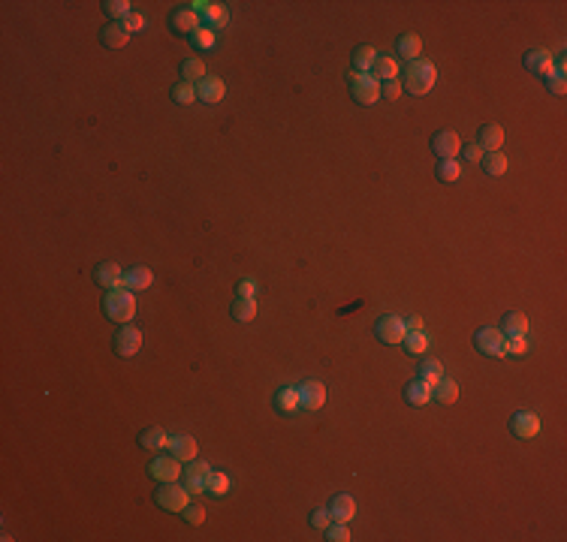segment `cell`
Listing matches in <instances>:
<instances>
[{"instance_id":"obj_10","label":"cell","mask_w":567,"mask_h":542,"mask_svg":"<svg viewBox=\"0 0 567 542\" xmlns=\"http://www.w3.org/2000/svg\"><path fill=\"white\" fill-rule=\"evenodd\" d=\"M208 479H211V467L208 464H202V461H187V482L184 488L191 494H202V491H208Z\"/></svg>"},{"instance_id":"obj_8","label":"cell","mask_w":567,"mask_h":542,"mask_svg":"<svg viewBox=\"0 0 567 542\" xmlns=\"http://www.w3.org/2000/svg\"><path fill=\"white\" fill-rule=\"evenodd\" d=\"M148 473L157 479V482H178L181 461H178L176 455H157L154 461L148 464Z\"/></svg>"},{"instance_id":"obj_46","label":"cell","mask_w":567,"mask_h":542,"mask_svg":"<svg viewBox=\"0 0 567 542\" xmlns=\"http://www.w3.org/2000/svg\"><path fill=\"white\" fill-rule=\"evenodd\" d=\"M121 25L127 27V34H139V30L145 27V15H139V12H130V15H127L124 21H121Z\"/></svg>"},{"instance_id":"obj_15","label":"cell","mask_w":567,"mask_h":542,"mask_svg":"<svg viewBox=\"0 0 567 542\" xmlns=\"http://www.w3.org/2000/svg\"><path fill=\"white\" fill-rule=\"evenodd\" d=\"M94 280L100 286H106V289H118V286H124V271H121V265L118 262H100L94 269Z\"/></svg>"},{"instance_id":"obj_23","label":"cell","mask_w":567,"mask_h":542,"mask_svg":"<svg viewBox=\"0 0 567 542\" xmlns=\"http://www.w3.org/2000/svg\"><path fill=\"white\" fill-rule=\"evenodd\" d=\"M275 407L281 410V413H296V410L302 407V401H299V386H284V389H278V395H275Z\"/></svg>"},{"instance_id":"obj_1","label":"cell","mask_w":567,"mask_h":542,"mask_svg":"<svg viewBox=\"0 0 567 542\" xmlns=\"http://www.w3.org/2000/svg\"><path fill=\"white\" fill-rule=\"evenodd\" d=\"M103 314L106 319H112V323H121L127 325L130 319L136 317V295L130 289L118 286V289H106L103 295Z\"/></svg>"},{"instance_id":"obj_41","label":"cell","mask_w":567,"mask_h":542,"mask_svg":"<svg viewBox=\"0 0 567 542\" xmlns=\"http://www.w3.org/2000/svg\"><path fill=\"white\" fill-rule=\"evenodd\" d=\"M181 518H184L187 524H193V528H200V524L206 521V509H202V506H191V503H187V506L181 509Z\"/></svg>"},{"instance_id":"obj_6","label":"cell","mask_w":567,"mask_h":542,"mask_svg":"<svg viewBox=\"0 0 567 542\" xmlns=\"http://www.w3.org/2000/svg\"><path fill=\"white\" fill-rule=\"evenodd\" d=\"M374 332H377V338L383 343H389V347H398V343H405V338H407V325L402 317H381Z\"/></svg>"},{"instance_id":"obj_36","label":"cell","mask_w":567,"mask_h":542,"mask_svg":"<svg viewBox=\"0 0 567 542\" xmlns=\"http://www.w3.org/2000/svg\"><path fill=\"white\" fill-rule=\"evenodd\" d=\"M103 12L109 15L112 21H124L127 15H130V3H127V0H106V3H103Z\"/></svg>"},{"instance_id":"obj_30","label":"cell","mask_w":567,"mask_h":542,"mask_svg":"<svg viewBox=\"0 0 567 542\" xmlns=\"http://www.w3.org/2000/svg\"><path fill=\"white\" fill-rule=\"evenodd\" d=\"M206 79V64L200 58H187L181 64V82H191V85H200Z\"/></svg>"},{"instance_id":"obj_25","label":"cell","mask_w":567,"mask_h":542,"mask_svg":"<svg viewBox=\"0 0 567 542\" xmlns=\"http://www.w3.org/2000/svg\"><path fill=\"white\" fill-rule=\"evenodd\" d=\"M405 398H407V404H413V407H422V404H429V398H432V386H429L426 380H413V383L405 386Z\"/></svg>"},{"instance_id":"obj_7","label":"cell","mask_w":567,"mask_h":542,"mask_svg":"<svg viewBox=\"0 0 567 542\" xmlns=\"http://www.w3.org/2000/svg\"><path fill=\"white\" fill-rule=\"evenodd\" d=\"M432 151L441 160H456L462 154V139H459V133H453V130H437L432 136Z\"/></svg>"},{"instance_id":"obj_29","label":"cell","mask_w":567,"mask_h":542,"mask_svg":"<svg viewBox=\"0 0 567 542\" xmlns=\"http://www.w3.org/2000/svg\"><path fill=\"white\" fill-rule=\"evenodd\" d=\"M396 49H398V55H405L407 60H420V55H422V40H420L417 34H405V36H398Z\"/></svg>"},{"instance_id":"obj_19","label":"cell","mask_w":567,"mask_h":542,"mask_svg":"<svg viewBox=\"0 0 567 542\" xmlns=\"http://www.w3.org/2000/svg\"><path fill=\"white\" fill-rule=\"evenodd\" d=\"M151 284H154V271L148 265H136V269L124 271V289H130V293H142Z\"/></svg>"},{"instance_id":"obj_18","label":"cell","mask_w":567,"mask_h":542,"mask_svg":"<svg viewBox=\"0 0 567 542\" xmlns=\"http://www.w3.org/2000/svg\"><path fill=\"white\" fill-rule=\"evenodd\" d=\"M224 94H226V85H224V79H217V75H206V79L196 85V100H202V103H221L224 100Z\"/></svg>"},{"instance_id":"obj_39","label":"cell","mask_w":567,"mask_h":542,"mask_svg":"<svg viewBox=\"0 0 567 542\" xmlns=\"http://www.w3.org/2000/svg\"><path fill=\"white\" fill-rule=\"evenodd\" d=\"M208 491L215 494V497H224L226 491H230V479L224 476V473H217V470H211V479H208Z\"/></svg>"},{"instance_id":"obj_5","label":"cell","mask_w":567,"mask_h":542,"mask_svg":"<svg viewBox=\"0 0 567 542\" xmlns=\"http://www.w3.org/2000/svg\"><path fill=\"white\" fill-rule=\"evenodd\" d=\"M187 500H191V491L176 482H160V488L154 491V503L163 513H181L187 506Z\"/></svg>"},{"instance_id":"obj_14","label":"cell","mask_w":567,"mask_h":542,"mask_svg":"<svg viewBox=\"0 0 567 542\" xmlns=\"http://www.w3.org/2000/svg\"><path fill=\"white\" fill-rule=\"evenodd\" d=\"M525 70L534 75H553L555 73V58L546 49H531L525 55Z\"/></svg>"},{"instance_id":"obj_12","label":"cell","mask_w":567,"mask_h":542,"mask_svg":"<svg viewBox=\"0 0 567 542\" xmlns=\"http://www.w3.org/2000/svg\"><path fill=\"white\" fill-rule=\"evenodd\" d=\"M510 431H513V437H519V440H531L540 434V419L534 413H528V410H522V413H516L510 419Z\"/></svg>"},{"instance_id":"obj_38","label":"cell","mask_w":567,"mask_h":542,"mask_svg":"<svg viewBox=\"0 0 567 542\" xmlns=\"http://www.w3.org/2000/svg\"><path fill=\"white\" fill-rule=\"evenodd\" d=\"M405 347H407V353H426L429 349V334L426 332H407V338H405Z\"/></svg>"},{"instance_id":"obj_13","label":"cell","mask_w":567,"mask_h":542,"mask_svg":"<svg viewBox=\"0 0 567 542\" xmlns=\"http://www.w3.org/2000/svg\"><path fill=\"white\" fill-rule=\"evenodd\" d=\"M299 401L305 410H320L326 404V386L320 380H308V383L299 386Z\"/></svg>"},{"instance_id":"obj_33","label":"cell","mask_w":567,"mask_h":542,"mask_svg":"<svg viewBox=\"0 0 567 542\" xmlns=\"http://www.w3.org/2000/svg\"><path fill=\"white\" fill-rule=\"evenodd\" d=\"M230 314H232V319H239V323H251V319L256 317V301L254 299H236L232 301V308H230Z\"/></svg>"},{"instance_id":"obj_20","label":"cell","mask_w":567,"mask_h":542,"mask_svg":"<svg viewBox=\"0 0 567 542\" xmlns=\"http://www.w3.org/2000/svg\"><path fill=\"white\" fill-rule=\"evenodd\" d=\"M169 443H172V437L163 428H157V425H151V428L139 434V446L151 449V452H163V449H169Z\"/></svg>"},{"instance_id":"obj_37","label":"cell","mask_w":567,"mask_h":542,"mask_svg":"<svg viewBox=\"0 0 567 542\" xmlns=\"http://www.w3.org/2000/svg\"><path fill=\"white\" fill-rule=\"evenodd\" d=\"M172 100H176L178 106H191L196 100V85H191V82H178V85L172 88Z\"/></svg>"},{"instance_id":"obj_48","label":"cell","mask_w":567,"mask_h":542,"mask_svg":"<svg viewBox=\"0 0 567 542\" xmlns=\"http://www.w3.org/2000/svg\"><path fill=\"white\" fill-rule=\"evenodd\" d=\"M236 295H239V299H254V295H256V280H251V278L239 280V286H236Z\"/></svg>"},{"instance_id":"obj_24","label":"cell","mask_w":567,"mask_h":542,"mask_svg":"<svg viewBox=\"0 0 567 542\" xmlns=\"http://www.w3.org/2000/svg\"><path fill=\"white\" fill-rule=\"evenodd\" d=\"M432 398L437 404H456L459 401V383L456 380H447V377H441L437 383L432 386Z\"/></svg>"},{"instance_id":"obj_50","label":"cell","mask_w":567,"mask_h":542,"mask_svg":"<svg viewBox=\"0 0 567 542\" xmlns=\"http://www.w3.org/2000/svg\"><path fill=\"white\" fill-rule=\"evenodd\" d=\"M405 325H407V332H422V319L420 317H407Z\"/></svg>"},{"instance_id":"obj_32","label":"cell","mask_w":567,"mask_h":542,"mask_svg":"<svg viewBox=\"0 0 567 542\" xmlns=\"http://www.w3.org/2000/svg\"><path fill=\"white\" fill-rule=\"evenodd\" d=\"M374 60H377V51L372 49V45H359V49L353 51V70H357V73H368L374 66Z\"/></svg>"},{"instance_id":"obj_2","label":"cell","mask_w":567,"mask_h":542,"mask_svg":"<svg viewBox=\"0 0 567 542\" xmlns=\"http://www.w3.org/2000/svg\"><path fill=\"white\" fill-rule=\"evenodd\" d=\"M437 85V66L432 60H411L405 70V90L413 97H426Z\"/></svg>"},{"instance_id":"obj_31","label":"cell","mask_w":567,"mask_h":542,"mask_svg":"<svg viewBox=\"0 0 567 542\" xmlns=\"http://www.w3.org/2000/svg\"><path fill=\"white\" fill-rule=\"evenodd\" d=\"M372 75H374V79H381V82H392V79L398 75V60H396V58H381V55H377L374 66H372Z\"/></svg>"},{"instance_id":"obj_9","label":"cell","mask_w":567,"mask_h":542,"mask_svg":"<svg viewBox=\"0 0 567 542\" xmlns=\"http://www.w3.org/2000/svg\"><path fill=\"white\" fill-rule=\"evenodd\" d=\"M139 349H142V332H139L136 325L127 323V325L118 332V338H115V353L124 356V358H130V356L139 353Z\"/></svg>"},{"instance_id":"obj_26","label":"cell","mask_w":567,"mask_h":542,"mask_svg":"<svg viewBox=\"0 0 567 542\" xmlns=\"http://www.w3.org/2000/svg\"><path fill=\"white\" fill-rule=\"evenodd\" d=\"M169 452L176 455L181 464H184V461H193V458H196V440H193V437H187V434H181V437H172Z\"/></svg>"},{"instance_id":"obj_4","label":"cell","mask_w":567,"mask_h":542,"mask_svg":"<svg viewBox=\"0 0 567 542\" xmlns=\"http://www.w3.org/2000/svg\"><path fill=\"white\" fill-rule=\"evenodd\" d=\"M350 94L359 106H374L381 100V82L372 73H350Z\"/></svg>"},{"instance_id":"obj_45","label":"cell","mask_w":567,"mask_h":542,"mask_svg":"<svg viewBox=\"0 0 567 542\" xmlns=\"http://www.w3.org/2000/svg\"><path fill=\"white\" fill-rule=\"evenodd\" d=\"M546 88L553 90L555 97H564V94H567V82H564V75H558V73L546 75Z\"/></svg>"},{"instance_id":"obj_43","label":"cell","mask_w":567,"mask_h":542,"mask_svg":"<svg viewBox=\"0 0 567 542\" xmlns=\"http://www.w3.org/2000/svg\"><path fill=\"white\" fill-rule=\"evenodd\" d=\"M326 539L329 542H347L350 539V530H347V524H341V521H332L326 528Z\"/></svg>"},{"instance_id":"obj_44","label":"cell","mask_w":567,"mask_h":542,"mask_svg":"<svg viewBox=\"0 0 567 542\" xmlns=\"http://www.w3.org/2000/svg\"><path fill=\"white\" fill-rule=\"evenodd\" d=\"M329 524H332V513H329V509H323V506H320V509H314V515H311V528H314V530H326Z\"/></svg>"},{"instance_id":"obj_3","label":"cell","mask_w":567,"mask_h":542,"mask_svg":"<svg viewBox=\"0 0 567 542\" xmlns=\"http://www.w3.org/2000/svg\"><path fill=\"white\" fill-rule=\"evenodd\" d=\"M474 347L489 358H504L507 356V334L495 325H483V328H477V334H474Z\"/></svg>"},{"instance_id":"obj_27","label":"cell","mask_w":567,"mask_h":542,"mask_svg":"<svg viewBox=\"0 0 567 542\" xmlns=\"http://www.w3.org/2000/svg\"><path fill=\"white\" fill-rule=\"evenodd\" d=\"M501 332L507 334V338H516V334H528V317L519 314V310H510V314H504L501 319Z\"/></svg>"},{"instance_id":"obj_16","label":"cell","mask_w":567,"mask_h":542,"mask_svg":"<svg viewBox=\"0 0 567 542\" xmlns=\"http://www.w3.org/2000/svg\"><path fill=\"white\" fill-rule=\"evenodd\" d=\"M193 12L206 15L211 30H221V27H226V21H230V12H226L224 3H206V0H200V3H193Z\"/></svg>"},{"instance_id":"obj_17","label":"cell","mask_w":567,"mask_h":542,"mask_svg":"<svg viewBox=\"0 0 567 542\" xmlns=\"http://www.w3.org/2000/svg\"><path fill=\"white\" fill-rule=\"evenodd\" d=\"M329 513H332V521H341V524H350L357 518V500L350 494H335L329 503Z\"/></svg>"},{"instance_id":"obj_28","label":"cell","mask_w":567,"mask_h":542,"mask_svg":"<svg viewBox=\"0 0 567 542\" xmlns=\"http://www.w3.org/2000/svg\"><path fill=\"white\" fill-rule=\"evenodd\" d=\"M483 169L486 175H492V178H501L504 172H507V157H504V151H489V154H483Z\"/></svg>"},{"instance_id":"obj_47","label":"cell","mask_w":567,"mask_h":542,"mask_svg":"<svg viewBox=\"0 0 567 542\" xmlns=\"http://www.w3.org/2000/svg\"><path fill=\"white\" fill-rule=\"evenodd\" d=\"M507 353H513V356H525V353H528V341H525V334L507 338Z\"/></svg>"},{"instance_id":"obj_21","label":"cell","mask_w":567,"mask_h":542,"mask_svg":"<svg viewBox=\"0 0 567 542\" xmlns=\"http://www.w3.org/2000/svg\"><path fill=\"white\" fill-rule=\"evenodd\" d=\"M100 40H103L106 49H124L127 40H130V34H127V27L121 25V21H109V25L103 27Z\"/></svg>"},{"instance_id":"obj_22","label":"cell","mask_w":567,"mask_h":542,"mask_svg":"<svg viewBox=\"0 0 567 542\" xmlns=\"http://www.w3.org/2000/svg\"><path fill=\"white\" fill-rule=\"evenodd\" d=\"M477 145L483 151H501V145H504V127L501 124H486L480 130V139H477Z\"/></svg>"},{"instance_id":"obj_35","label":"cell","mask_w":567,"mask_h":542,"mask_svg":"<svg viewBox=\"0 0 567 542\" xmlns=\"http://www.w3.org/2000/svg\"><path fill=\"white\" fill-rule=\"evenodd\" d=\"M441 377H444V365L437 362V358H429V362L420 365V380H426L429 386H435Z\"/></svg>"},{"instance_id":"obj_42","label":"cell","mask_w":567,"mask_h":542,"mask_svg":"<svg viewBox=\"0 0 567 542\" xmlns=\"http://www.w3.org/2000/svg\"><path fill=\"white\" fill-rule=\"evenodd\" d=\"M381 97L387 103H396L398 97H402V82L392 79V82H381Z\"/></svg>"},{"instance_id":"obj_40","label":"cell","mask_w":567,"mask_h":542,"mask_svg":"<svg viewBox=\"0 0 567 542\" xmlns=\"http://www.w3.org/2000/svg\"><path fill=\"white\" fill-rule=\"evenodd\" d=\"M215 42H217V36H215V30H211L208 25H202V27L193 34V45H196V49H211Z\"/></svg>"},{"instance_id":"obj_49","label":"cell","mask_w":567,"mask_h":542,"mask_svg":"<svg viewBox=\"0 0 567 542\" xmlns=\"http://www.w3.org/2000/svg\"><path fill=\"white\" fill-rule=\"evenodd\" d=\"M462 154H465V160H471V163H480V160H483V154H486V151H483L480 145L474 142V145H468V148H462Z\"/></svg>"},{"instance_id":"obj_34","label":"cell","mask_w":567,"mask_h":542,"mask_svg":"<svg viewBox=\"0 0 567 542\" xmlns=\"http://www.w3.org/2000/svg\"><path fill=\"white\" fill-rule=\"evenodd\" d=\"M435 175L444 181V184H456V181L462 178V166H459V160H441Z\"/></svg>"},{"instance_id":"obj_11","label":"cell","mask_w":567,"mask_h":542,"mask_svg":"<svg viewBox=\"0 0 567 542\" xmlns=\"http://www.w3.org/2000/svg\"><path fill=\"white\" fill-rule=\"evenodd\" d=\"M169 25H172V30H176V34H191V36L202 27V25H200V12H193L191 6H178V10H172Z\"/></svg>"}]
</instances>
